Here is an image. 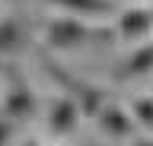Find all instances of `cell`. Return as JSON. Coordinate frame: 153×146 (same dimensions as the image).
Returning a JSON list of instances; mask_svg holds the SVG:
<instances>
[{
    "label": "cell",
    "instance_id": "cell-5",
    "mask_svg": "<svg viewBox=\"0 0 153 146\" xmlns=\"http://www.w3.org/2000/svg\"><path fill=\"white\" fill-rule=\"evenodd\" d=\"M147 73H153V41H147V45H140V48H134L131 54L115 67L112 79L128 83V79H140V76H147Z\"/></svg>",
    "mask_w": 153,
    "mask_h": 146
},
{
    "label": "cell",
    "instance_id": "cell-8",
    "mask_svg": "<svg viewBox=\"0 0 153 146\" xmlns=\"http://www.w3.org/2000/svg\"><path fill=\"white\" fill-rule=\"evenodd\" d=\"M26 41H29V32L19 16H13V13L0 16V54H16Z\"/></svg>",
    "mask_w": 153,
    "mask_h": 146
},
{
    "label": "cell",
    "instance_id": "cell-13",
    "mask_svg": "<svg viewBox=\"0 0 153 146\" xmlns=\"http://www.w3.org/2000/svg\"><path fill=\"white\" fill-rule=\"evenodd\" d=\"M147 13H150V29H153V0H150V10H147Z\"/></svg>",
    "mask_w": 153,
    "mask_h": 146
},
{
    "label": "cell",
    "instance_id": "cell-14",
    "mask_svg": "<svg viewBox=\"0 0 153 146\" xmlns=\"http://www.w3.org/2000/svg\"><path fill=\"white\" fill-rule=\"evenodd\" d=\"M137 146H153V140H140V143H137Z\"/></svg>",
    "mask_w": 153,
    "mask_h": 146
},
{
    "label": "cell",
    "instance_id": "cell-1",
    "mask_svg": "<svg viewBox=\"0 0 153 146\" xmlns=\"http://www.w3.org/2000/svg\"><path fill=\"white\" fill-rule=\"evenodd\" d=\"M42 67L48 70V76L51 79H57L61 86L67 89V92H74V102H76V108H80V114H86V117H96V111L105 105V92L102 89H96V86H89V83H83V79H76V76H70L61 64H54L51 57H42Z\"/></svg>",
    "mask_w": 153,
    "mask_h": 146
},
{
    "label": "cell",
    "instance_id": "cell-9",
    "mask_svg": "<svg viewBox=\"0 0 153 146\" xmlns=\"http://www.w3.org/2000/svg\"><path fill=\"white\" fill-rule=\"evenodd\" d=\"M45 3H54V7L67 10L70 16H108V13H115L112 0H45Z\"/></svg>",
    "mask_w": 153,
    "mask_h": 146
},
{
    "label": "cell",
    "instance_id": "cell-12",
    "mask_svg": "<svg viewBox=\"0 0 153 146\" xmlns=\"http://www.w3.org/2000/svg\"><path fill=\"white\" fill-rule=\"evenodd\" d=\"M22 146H42V143H38V140H26Z\"/></svg>",
    "mask_w": 153,
    "mask_h": 146
},
{
    "label": "cell",
    "instance_id": "cell-7",
    "mask_svg": "<svg viewBox=\"0 0 153 146\" xmlns=\"http://www.w3.org/2000/svg\"><path fill=\"white\" fill-rule=\"evenodd\" d=\"M150 13L143 10V7H131V10H124L118 16V35L124 41H143L150 35Z\"/></svg>",
    "mask_w": 153,
    "mask_h": 146
},
{
    "label": "cell",
    "instance_id": "cell-2",
    "mask_svg": "<svg viewBox=\"0 0 153 146\" xmlns=\"http://www.w3.org/2000/svg\"><path fill=\"white\" fill-rule=\"evenodd\" d=\"M89 38H96V32L80 22L76 16H54L45 19V45L51 51H74L80 45H86Z\"/></svg>",
    "mask_w": 153,
    "mask_h": 146
},
{
    "label": "cell",
    "instance_id": "cell-11",
    "mask_svg": "<svg viewBox=\"0 0 153 146\" xmlns=\"http://www.w3.org/2000/svg\"><path fill=\"white\" fill-rule=\"evenodd\" d=\"M13 136H16V121H10V117L0 114V146H10Z\"/></svg>",
    "mask_w": 153,
    "mask_h": 146
},
{
    "label": "cell",
    "instance_id": "cell-4",
    "mask_svg": "<svg viewBox=\"0 0 153 146\" xmlns=\"http://www.w3.org/2000/svg\"><path fill=\"white\" fill-rule=\"evenodd\" d=\"M76 121H80V108L70 95H57L48 108V134L51 136H67L76 130Z\"/></svg>",
    "mask_w": 153,
    "mask_h": 146
},
{
    "label": "cell",
    "instance_id": "cell-6",
    "mask_svg": "<svg viewBox=\"0 0 153 146\" xmlns=\"http://www.w3.org/2000/svg\"><path fill=\"white\" fill-rule=\"evenodd\" d=\"M96 124H99V130H102L105 136H112V140H128V136L134 134L131 114H128L124 108H118V105H108V102L96 111Z\"/></svg>",
    "mask_w": 153,
    "mask_h": 146
},
{
    "label": "cell",
    "instance_id": "cell-3",
    "mask_svg": "<svg viewBox=\"0 0 153 146\" xmlns=\"http://www.w3.org/2000/svg\"><path fill=\"white\" fill-rule=\"evenodd\" d=\"M0 114L10 117V121H29V117L38 114V98H35V92H32V86L19 76L16 70H10V89H7V95H3Z\"/></svg>",
    "mask_w": 153,
    "mask_h": 146
},
{
    "label": "cell",
    "instance_id": "cell-10",
    "mask_svg": "<svg viewBox=\"0 0 153 146\" xmlns=\"http://www.w3.org/2000/svg\"><path fill=\"white\" fill-rule=\"evenodd\" d=\"M131 111H134V124L153 130V98L150 95H137L131 98Z\"/></svg>",
    "mask_w": 153,
    "mask_h": 146
}]
</instances>
